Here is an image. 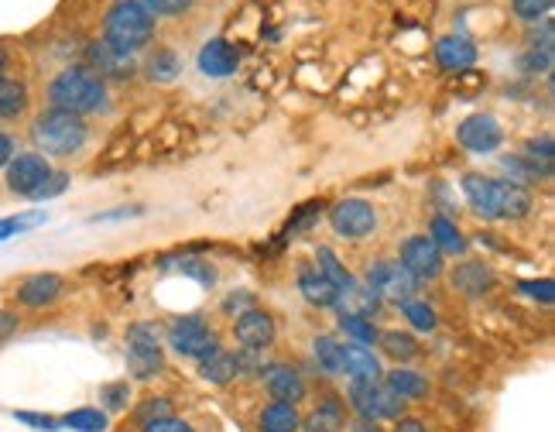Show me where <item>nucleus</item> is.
Here are the masks:
<instances>
[{"label": "nucleus", "instance_id": "obj_29", "mask_svg": "<svg viewBox=\"0 0 555 432\" xmlns=\"http://www.w3.org/2000/svg\"><path fill=\"white\" fill-rule=\"evenodd\" d=\"M535 206V196L528 186L511 179H501V220H525Z\"/></svg>", "mask_w": 555, "mask_h": 432}, {"label": "nucleus", "instance_id": "obj_20", "mask_svg": "<svg viewBox=\"0 0 555 432\" xmlns=\"http://www.w3.org/2000/svg\"><path fill=\"white\" fill-rule=\"evenodd\" d=\"M384 388L391 391V395H398L401 402H422V398L432 395V381L429 374L415 371V367H391V371H384Z\"/></svg>", "mask_w": 555, "mask_h": 432}, {"label": "nucleus", "instance_id": "obj_23", "mask_svg": "<svg viewBox=\"0 0 555 432\" xmlns=\"http://www.w3.org/2000/svg\"><path fill=\"white\" fill-rule=\"evenodd\" d=\"M436 62L446 72H463L477 62V45L463 35H442L436 42Z\"/></svg>", "mask_w": 555, "mask_h": 432}, {"label": "nucleus", "instance_id": "obj_46", "mask_svg": "<svg viewBox=\"0 0 555 432\" xmlns=\"http://www.w3.org/2000/svg\"><path fill=\"white\" fill-rule=\"evenodd\" d=\"M220 309L227 312V316H240V312L254 309V295L251 292H230L227 299H223Z\"/></svg>", "mask_w": 555, "mask_h": 432}, {"label": "nucleus", "instance_id": "obj_26", "mask_svg": "<svg viewBox=\"0 0 555 432\" xmlns=\"http://www.w3.org/2000/svg\"><path fill=\"white\" fill-rule=\"evenodd\" d=\"M377 350H381L384 357H391L394 364L408 367L418 354H422V343H418V336L412 330H381L377 333Z\"/></svg>", "mask_w": 555, "mask_h": 432}, {"label": "nucleus", "instance_id": "obj_5", "mask_svg": "<svg viewBox=\"0 0 555 432\" xmlns=\"http://www.w3.org/2000/svg\"><path fill=\"white\" fill-rule=\"evenodd\" d=\"M343 398H347V408L357 419H370V422H394L408 408L398 395H391L384 388V381H350Z\"/></svg>", "mask_w": 555, "mask_h": 432}, {"label": "nucleus", "instance_id": "obj_3", "mask_svg": "<svg viewBox=\"0 0 555 432\" xmlns=\"http://www.w3.org/2000/svg\"><path fill=\"white\" fill-rule=\"evenodd\" d=\"M158 18L144 7V0H117L103 14V42L124 55H138L155 42Z\"/></svg>", "mask_w": 555, "mask_h": 432}, {"label": "nucleus", "instance_id": "obj_25", "mask_svg": "<svg viewBox=\"0 0 555 432\" xmlns=\"http://www.w3.org/2000/svg\"><path fill=\"white\" fill-rule=\"evenodd\" d=\"M432 240V244L439 247L442 251V258H446V254H453V258H463L466 251H470V240L463 237V230L456 227V220H449L446 213H436L429 220V234H425Z\"/></svg>", "mask_w": 555, "mask_h": 432}, {"label": "nucleus", "instance_id": "obj_11", "mask_svg": "<svg viewBox=\"0 0 555 432\" xmlns=\"http://www.w3.org/2000/svg\"><path fill=\"white\" fill-rule=\"evenodd\" d=\"M230 333L240 350H268L271 343L278 340V319H275V312L254 306V309L240 312V316H233Z\"/></svg>", "mask_w": 555, "mask_h": 432}, {"label": "nucleus", "instance_id": "obj_14", "mask_svg": "<svg viewBox=\"0 0 555 432\" xmlns=\"http://www.w3.org/2000/svg\"><path fill=\"white\" fill-rule=\"evenodd\" d=\"M463 199L480 220H501V179L484 172L463 175Z\"/></svg>", "mask_w": 555, "mask_h": 432}, {"label": "nucleus", "instance_id": "obj_4", "mask_svg": "<svg viewBox=\"0 0 555 432\" xmlns=\"http://www.w3.org/2000/svg\"><path fill=\"white\" fill-rule=\"evenodd\" d=\"M165 343H168L172 354H179L182 360H196V364H203V360H209L213 354H220L223 350L220 333H216L203 316L175 319V323L168 326V333H165Z\"/></svg>", "mask_w": 555, "mask_h": 432}, {"label": "nucleus", "instance_id": "obj_8", "mask_svg": "<svg viewBox=\"0 0 555 432\" xmlns=\"http://www.w3.org/2000/svg\"><path fill=\"white\" fill-rule=\"evenodd\" d=\"M377 223L381 220H377L374 203H367V199H360V196L340 199V203L329 210V227H333V234L343 240H367L377 230Z\"/></svg>", "mask_w": 555, "mask_h": 432}, {"label": "nucleus", "instance_id": "obj_42", "mask_svg": "<svg viewBox=\"0 0 555 432\" xmlns=\"http://www.w3.org/2000/svg\"><path fill=\"white\" fill-rule=\"evenodd\" d=\"M525 158H532L538 165H552L555 148H552V134H542V138H528L525 141Z\"/></svg>", "mask_w": 555, "mask_h": 432}, {"label": "nucleus", "instance_id": "obj_15", "mask_svg": "<svg viewBox=\"0 0 555 432\" xmlns=\"http://www.w3.org/2000/svg\"><path fill=\"white\" fill-rule=\"evenodd\" d=\"M66 295V278L55 275V271H35L18 285L14 299H18L21 309H48Z\"/></svg>", "mask_w": 555, "mask_h": 432}, {"label": "nucleus", "instance_id": "obj_45", "mask_svg": "<svg viewBox=\"0 0 555 432\" xmlns=\"http://www.w3.org/2000/svg\"><path fill=\"white\" fill-rule=\"evenodd\" d=\"M138 432H196L189 419H179V415H165V419H155L148 426H141Z\"/></svg>", "mask_w": 555, "mask_h": 432}, {"label": "nucleus", "instance_id": "obj_27", "mask_svg": "<svg viewBox=\"0 0 555 432\" xmlns=\"http://www.w3.org/2000/svg\"><path fill=\"white\" fill-rule=\"evenodd\" d=\"M336 312H350V316H370L374 319V312L381 309V299H377L374 292L364 285V282H357V278H350L347 285L340 288V295H336Z\"/></svg>", "mask_w": 555, "mask_h": 432}, {"label": "nucleus", "instance_id": "obj_13", "mask_svg": "<svg viewBox=\"0 0 555 432\" xmlns=\"http://www.w3.org/2000/svg\"><path fill=\"white\" fill-rule=\"evenodd\" d=\"M456 141H460L466 151H473V155H494L504 144V127H501V120L490 114H470L460 120V127H456Z\"/></svg>", "mask_w": 555, "mask_h": 432}, {"label": "nucleus", "instance_id": "obj_43", "mask_svg": "<svg viewBox=\"0 0 555 432\" xmlns=\"http://www.w3.org/2000/svg\"><path fill=\"white\" fill-rule=\"evenodd\" d=\"M552 48H528V55L521 59V69L528 76H538V72H552Z\"/></svg>", "mask_w": 555, "mask_h": 432}, {"label": "nucleus", "instance_id": "obj_36", "mask_svg": "<svg viewBox=\"0 0 555 432\" xmlns=\"http://www.w3.org/2000/svg\"><path fill=\"white\" fill-rule=\"evenodd\" d=\"M131 398H134V391H131V381L127 378L100 384V405H103V412L107 415L124 412V408L131 405Z\"/></svg>", "mask_w": 555, "mask_h": 432}, {"label": "nucleus", "instance_id": "obj_48", "mask_svg": "<svg viewBox=\"0 0 555 432\" xmlns=\"http://www.w3.org/2000/svg\"><path fill=\"white\" fill-rule=\"evenodd\" d=\"M18 422L31 429H42V432H55L59 429V419H52V415H38V412H18Z\"/></svg>", "mask_w": 555, "mask_h": 432}, {"label": "nucleus", "instance_id": "obj_49", "mask_svg": "<svg viewBox=\"0 0 555 432\" xmlns=\"http://www.w3.org/2000/svg\"><path fill=\"white\" fill-rule=\"evenodd\" d=\"M391 432H432V429H429V422L418 419V415H401V419H394Z\"/></svg>", "mask_w": 555, "mask_h": 432}, {"label": "nucleus", "instance_id": "obj_7", "mask_svg": "<svg viewBox=\"0 0 555 432\" xmlns=\"http://www.w3.org/2000/svg\"><path fill=\"white\" fill-rule=\"evenodd\" d=\"M398 264L415 278L418 285L439 282V278L446 275V258H442V251L425 234H415V237L401 240Z\"/></svg>", "mask_w": 555, "mask_h": 432}, {"label": "nucleus", "instance_id": "obj_52", "mask_svg": "<svg viewBox=\"0 0 555 432\" xmlns=\"http://www.w3.org/2000/svg\"><path fill=\"white\" fill-rule=\"evenodd\" d=\"M7 72H11V48L0 45V79H4Z\"/></svg>", "mask_w": 555, "mask_h": 432}, {"label": "nucleus", "instance_id": "obj_6", "mask_svg": "<svg viewBox=\"0 0 555 432\" xmlns=\"http://www.w3.org/2000/svg\"><path fill=\"white\" fill-rule=\"evenodd\" d=\"M127 371L134 381H151L165 371L162 336L151 323H134L127 330Z\"/></svg>", "mask_w": 555, "mask_h": 432}, {"label": "nucleus", "instance_id": "obj_28", "mask_svg": "<svg viewBox=\"0 0 555 432\" xmlns=\"http://www.w3.org/2000/svg\"><path fill=\"white\" fill-rule=\"evenodd\" d=\"M31 107V90L24 79L4 76L0 79V124H14L28 114Z\"/></svg>", "mask_w": 555, "mask_h": 432}, {"label": "nucleus", "instance_id": "obj_22", "mask_svg": "<svg viewBox=\"0 0 555 432\" xmlns=\"http://www.w3.org/2000/svg\"><path fill=\"white\" fill-rule=\"evenodd\" d=\"M299 292H302V299L309 302V306L333 309L336 306V295H340V288L329 282L326 275H319L316 264H299Z\"/></svg>", "mask_w": 555, "mask_h": 432}, {"label": "nucleus", "instance_id": "obj_34", "mask_svg": "<svg viewBox=\"0 0 555 432\" xmlns=\"http://www.w3.org/2000/svg\"><path fill=\"white\" fill-rule=\"evenodd\" d=\"M165 415H175V402L168 395H144L141 402L131 408L134 429L148 426V422H155V419H165Z\"/></svg>", "mask_w": 555, "mask_h": 432}, {"label": "nucleus", "instance_id": "obj_9", "mask_svg": "<svg viewBox=\"0 0 555 432\" xmlns=\"http://www.w3.org/2000/svg\"><path fill=\"white\" fill-rule=\"evenodd\" d=\"M48 175H52V162H48L42 151H18L4 168V186L11 196L31 199Z\"/></svg>", "mask_w": 555, "mask_h": 432}, {"label": "nucleus", "instance_id": "obj_24", "mask_svg": "<svg viewBox=\"0 0 555 432\" xmlns=\"http://www.w3.org/2000/svg\"><path fill=\"white\" fill-rule=\"evenodd\" d=\"M299 426H302L299 405L268 402V405L257 408V419H254V429L257 432H299Z\"/></svg>", "mask_w": 555, "mask_h": 432}, {"label": "nucleus", "instance_id": "obj_37", "mask_svg": "<svg viewBox=\"0 0 555 432\" xmlns=\"http://www.w3.org/2000/svg\"><path fill=\"white\" fill-rule=\"evenodd\" d=\"M316 268H319V275H326L336 288H343L353 278L350 268L340 261V254H336L333 247H316Z\"/></svg>", "mask_w": 555, "mask_h": 432}, {"label": "nucleus", "instance_id": "obj_39", "mask_svg": "<svg viewBox=\"0 0 555 432\" xmlns=\"http://www.w3.org/2000/svg\"><path fill=\"white\" fill-rule=\"evenodd\" d=\"M552 4H555V0H511V11L518 14L521 21L538 24L545 14L552 11Z\"/></svg>", "mask_w": 555, "mask_h": 432}, {"label": "nucleus", "instance_id": "obj_35", "mask_svg": "<svg viewBox=\"0 0 555 432\" xmlns=\"http://www.w3.org/2000/svg\"><path fill=\"white\" fill-rule=\"evenodd\" d=\"M340 333L347 336L350 343H364V347H374L377 343V326L370 316H350V312H343L340 316Z\"/></svg>", "mask_w": 555, "mask_h": 432}, {"label": "nucleus", "instance_id": "obj_32", "mask_svg": "<svg viewBox=\"0 0 555 432\" xmlns=\"http://www.w3.org/2000/svg\"><path fill=\"white\" fill-rule=\"evenodd\" d=\"M398 309L415 333H436L439 330V312L425 299H405V302H398Z\"/></svg>", "mask_w": 555, "mask_h": 432}, {"label": "nucleus", "instance_id": "obj_33", "mask_svg": "<svg viewBox=\"0 0 555 432\" xmlns=\"http://www.w3.org/2000/svg\"><path fill=\"white\" fill-rule=\"evenodd\" d=\"M312 360H316V367L329 378H343L340 374V340L336 336H312Z\"/></svg>", "mask_w": 555, "mask_h": 432}, {"label": "nucleus", "instance_id": "obj_44", "mask_svg": "<svg viewBox=\"0 0 555 432\" xmlns=\"http://www.w3.org/2000/svg\"><path fill=\"white\" fill-rule=\"evenodd\" d=\"M69 189V172H55L52 168V175H48V179L42 182V186H38V192L31 199H35V203H42V199H55V196H62V192Z\"/></svg>", "mask_w": 555, "mask_h": 432}, {"label": "nucleus", "instance_id": "obj_12", "mask_svg": "<svg viewBox=\"0 0 555 432\" xmlns=\"http://www.w3.org/2000/svg\"><path fill=\"white\" fill-rule=\"evenodd\" d=\"M264 384V391L271 395V402H288V405H302L305 395H309V384H305V374L292 364H264V371L257 374Z\"/></svg>", "mask_w": 555, "mask_h": 432}, {"label": "nucleus", "instance_id": "obj_19", "mask_svg": "<svg viewBox=\"0 0 555 432\" xmlns=\"http://www.w3.org/2000/svg\"><path fill=\"white\" fill-rule=\"evenodd\" d=\"M449 282H453L456 292L466 295V299H484L490 288L497 285V275L484 261H463L449 271Z\"/></svg>", "mask_w": 555, "mask_h": 432}, {"label": "nucleus", "instance_id": "obj_50", "mask_svg": "<svg viewBox=\"0 0 555 432\" xmlns=\"http://www.w3.org/2000/svg\"><path fill=\"white\" fill-rule=\"evenodd\" d=\"M18 155V141H14L11 131H0V168H7V162Z\"/></svg>", "mask_w": 555, "mask_h": 432}, {"label": "nucleus", "instance_id": "obj_10", "mask_svg": "<svg viewBox=\"0 0 555 432\" xmlns=\"http://www.w3.org/2000/svg\"><path fill=\"white\" fill-rule=\"evenodd\" d=\"M364 285L381 302H394V306H398V302H405V299H415V295H418V282L408 275L405 268H401L398 261H374L367 268Z\"/></svg>", "mask_w": 555, "mask_h": 432}, {"label": "nucleus", "instance_id": "obj_30", "mask_svg": "<svg viewBox=\"0 0 555 432\" xmlns=\"http://www.w3.org/2000/svg\"><path fill=\"white\" fill-rule=\"evenodd\" d=\"M144 72H148V79L151 83H172V79H179L182 76V59H179V52L175 48H155V52L144 59Z\"/></svg>", "mask_w": 555, "mask_h": 432}, {"label": "nucleus", "instance_id": "obj_41", "mask_svg": "<svg viewBox=\"0 0 555 432\" xmlns=\"http://www.w3.org/2000/svg\"><path fill=\"white\" fill-rule=\"evenodd\" d=\"M192 4H196V0H144V7H148L155 18H179V14L192 11Z\"/></svg>", "mask_w": 555, "mask_h": 432}, {"label": "nucleus", "instance_id": "obj_31", "mask_svg": "<svg viewBox=\"0 0 555 432\" xmlns=\"http://www.w3.org/2000/svg\"><path fill=\"white\" fill-rule=\"evenodd\" d=\"M59 426H66V429H72V432H107L110 415L103 412V408L83 405V408H72V412L62 415Z\"/></svg>", "mask_w": 555, "mask_h": 432}, {"label": "nucleus", "instance_id": "obj_40", "mask_svg": "<svg viewBox=\"0 0 555 432\" xmlns=\"http://www.w3.org/2000/svg\"><path fill=\"white\" fill-rule=\"evenodd\" d=\"M518 292H525L528 299L542 302V306H552V302H555V285H552V278H535V282H518Z\"/></svg>", "mask_w": 555, "mask_h": 432}, {"label": "nucleus", "instance_id": "obj_38", "mask_svg": "<svg viewBox=\"0 0 555 432\" xmlns=\"http://www.w3.org/2000/svg\"><path fill=\"white\" fill-rule=\"evenodd\" d=\"M48 216L45 213H24V216H0V240H11L14 234H21V230H31L38 227V223H45Z\"/></svg>", "mask_w": 555, "mask_h": 432}, {"label": "nucleus", "instance_id": "obj_2", "mask_svg": "<svg viewBox=\"0 0 555 432\" xmlns=\"http://www.w3.org/2000/svg\"><path fill=\"white\" fill-rule=\"evenodd\" d=\"M28 138L45 158H72L90 144V124H86V117L69 114V110L45 107L31 120Z\"/></svg>", "mask_w": 555, "mask_h": 432}, {"label": "nucleus", "instance_id": "obj_18", "mask_svg": "<svg viewBox=\"0 0 555 432\" xmlns=\"http://www.w3.org/2000/svg\"><path fill=\"white\" fill-rule=\"evenodd\" d=\"M340 374H347L350 381H381L384 364L374 354V347L364 343H340Z\"/></svg>", "mask_w": 555, "mask_h": 432}, {"label": "nucleus", "instance_id": "obj_1", "mask_svg": "<svg viewBox=\"0 0 555 432\" xmlns=\"http://www.w3.org/2000/svg\"><path fill=\"white\" fill-rule=\"evenodd\" d=\"M48 107L90 117L110 107V86L86 66H69L48 83Z\"/></svg>", "mask_w": 555, "mask_h": 432}, {"label": "nucleus", "instance_id": "obj_51", "mask_svg": "<svg viewBox=\"0 0 555 432\" xmlns=\"http://www.w3.org/2000/svg\"><path fill=\"white\" fill-rule=\"evenodd\" d=\"M350 432H384L381 422H370V419H353Z\"/></svg>", "mask_w": 555, "mask_h": 432}, {"label": "nucleus", "instance_id": "obj_16", "mask_svg": "<svg viewBox=\"0 0 555 432\" xmlns=\"http://www.w3.org/2000/svg\"><path fill=\"white\" fill-rule=\"evenodd\" d=\"M347 412V398L326 391V395L316 398V408L302 415L299 432H343L347 429Z\"/></svg>", "mask_w": 555, "mask_h": 432}, {"label": "nucleus", "instance_id": "obj_47", "mask_svg": "<svg viewBox=\"0 0 555 432\" xmlns=\"http://www.w3.org/2000/svg\"><path fill=\"white\" fill-rule=\"evenodd\" d=\"M21 330V312L18 309H0V343H7Z\"/></svg>", "mask_w": 555, "mask_h": 432}, {"label": "nucleus", "instance_id": "obj_21", "mask_svg": "<svg viewBox=\"0 0 555 432\" xmlns=\"http://www.w3.org/2000/svg\"><path fill=\"white\" fill-rule=\"evenodd\" d=\"M237 66H240V52L227 38H213V42L199 48V72L209 79H227L237 72Z\"/></svg>", "mask_w": 555, "mask_h": 432}, {"label": "nucleus", "instance_id": "obj_17", "mask_svg": "<svg viewBox=\"0 0 555 432\" xmlns=\"http://www.w3.org/2000/svg\"><path fill=\"white\" fill-rule=\"evenodd\" d=\"M86 69L107 83V79H131L138 72V62H134V55L117 52L107 42H93L86 48Z\"/></svg>", "mask_w": 555, "mask_h": 432}]
</instances>
